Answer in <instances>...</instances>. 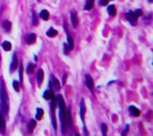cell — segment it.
Instances as JSON below:
<instances>
[{
    "label": "cell",
    "mask_w": 153,
    "mask_h": 136,
    "mask_svg": "<svg viewBox=\"0 0 153 136\" xmlns=\"http://www.w3.org/2000/svg\"><path fill=\"white\" fill-rule=\"evenodd\" d=\"M0 107H1V111L3 114L8 112L9 101H8V95H7V92H6L5 87H3V83H2L1 78H0Z\"/></svg>",
    "instance_id": "cell-1"
},
{
    "label": "cell",
    "mask_w": 153,
    "mask_h": 136,
    "mask_svg": "<svg viewBox=\"0 0 153 136\" xmlns=\"http://www.w3.org/2000/svg\"><path fill=\"white\" fill-rule=\"evenodd\" d=\"M57 101H58V106H59V117H60V123H61V131L63 133H65L66 131V110H65V102L61 95L57 97Z\"/></svg>",
    "instance_id": "cell-2"
},
{
    "label": "cell",
    "mask_w": 153,
    "mask_h": 136,
    "mask_svg": "<svg viewBox=\"0 0 153 136\" xmlns=\"http://www.w3.org/2000/svg\"><path fill=\"white\" fill-rule=\"evenodd\" d=\"M18 67V59H17V56L16 53L13 55V60H11V64H10V68H9V72L13 73L15 72V69Z\"/></svg>",
    "instance_id": "cell-3"
},
{
    "label": "cell",
    "mask_w": 153,
    "mask_h": 136,
    "mask_svg": "<svg viewBox=\"0 0 153 136\" xmlns=\"http://www.w3.org/2000/svg\"><path fill=\"white\" fill-rule=\"evenodd\" d=\"M126 17H127V19L132 23V25H135V24H136V22H137V16L134 14V11H128V12L126 14Z\"/></svg>",
    "instance_id": "cell-4"
},
{
    "label": "cell",
    "mask_w": 153,
    "mask_h": 136,
    "mask_svg": "<svg viewBox=\"0 0 153 136\" xmlns=\"http://www.w3.org/2000/svg\"><path fill=\"white\" fill-rule=\"evenodd\" d=\"M65 30H66V32H67V41H68V48H69V50H73L74 49V40H73V37L71 36V34L68 33V30H67V25L65 24Z\"/></svg>",
    "instance_id": "cell-5"
},
{
    "label": "cell",
    "mask_w": 153,
    "mask_h": 136,
    "mask_svg": "<svg viewBox=\"0 0 153 136\" xmlns=\"http://www.w3.org/2000/svg\"><path fill=\"white\" fill-rule=\"evenodd\" d=\"M53 97H55V93H53V91H52V87H50L49 90L44 91V93H43V98H44L46 100H51Z\"/></svg>",
    "instance_id": "cell-6"
},
{
    "label": "cell",
    "mask_w": 153,
    "mask_h": 136,
    "mask_svg": "<svg viewBox=\"0 0 153 136\" xmlns=\"http://www.w3.org/2000/svg\"><path fill=\"white\" fill-rule=\"evenodd\" d=\"M50 86H51V87H53L56 91H59V90H60V84H59L58 79H57V78H55V77H52V78H51Z\"/></svg>",
    "instance_id": "cell-7"
},
{
    "label": "cell",
    "mask_w": 153,
    "mask_h": 136,
    "mask_svg": "<svg viewBox=\"0 0 153 136\" xmlns=\"http://www.w3.org/2000/svg\"><path fill=\"white\" fill-rule=\"evenodd\" d=\"M66 125H68L71 128L73 126V122H72V114H71V109L67 110V114H66Z\"/></svg>",
    "instance_id": "cell-8"
},
{
    "label": "cell",
    "mask_w": 153,
    "mask_h": 136,
    "mask_svg": "<svg viewBox=\"0 0 153 136\" xmlns=\"http://www.w3.org/2000/svg\"><path fill=\"white\" fill-rule=\"evenodd\" d=\"M85 78H86V85H87V87H88L90 90H93L94 84H93V79H92V77H91L90 75H86Z\"/></svg>",
    "instance_id": "cell-9"
},
{
    "label": "cell",
    "mask_w": 153,
    "mask_h": 136,
    "mask_svg": "<svg viewBox=\"0 0 153 136\" xmlns=\"http://www.w3.org/2000/svg\"><path fill=\"white\" fill-rule=\"evenodd\" d=\"M129 111H131L132 116H135V117H138V116L141 115V111H140L136 107H134V106H131V107H129Z\"/></svg>",
    "instance_id": "cell-10"
},
{
    "label": "cell",
    "mask_w": 153,
    "mask_h": 136,
    "mask_svg": "<svg viewBox=\"0 0 153 136\" xmlns=\"http://www.w3.org/2000/svg\"><path fill=\"white\" fill-rule=\"evenodd\" d=\"M43 77H44L43 70H42V69H39V70H38V75H36V82H38L39 84H41L42 81H43Z\"/></svg>",
    "instance_id": "cell-11"
},
{
    "label": "cell",
    "mask_w": 153,
    "mask_h": 136,
    "mask_svg": "<svg viewBox=\"0 0 153 136\" xmlns=\"http://www.w3.org/2000/svg\"><path fill=\"white\" fill-rule=\"evenodd\" d=\"M71 19H72V24H73V26L76 27L77 25H78V19H77V15L75 11H73V12L71 14Z\"/></svg>",
    "instance_id": "cell-12"
},
{
    "label": "cell",
    "mask_w": 153,
    "mask_h": 136,
    "mask_svg": "<svg viewBox=\"0 0 153 136\" xmlns=\"http://www.w3.org/2000/svg\"><path fill=\"white\" fill-rule=\"evenodd\" d=\"M5 129H6L5 118L2 117V115H1V112H0V132H1V133H3V132H5Z\"/></svg>",
    "instance_id": "cell-13"
},
{
    "label": "cell",
    "mask_w": 153,
    "mask_h": 136,
    "mask_svg": "<svg viewBox=\"0 0 153 136\" xmlns=\"http://www.w3.org/2000/svg\"><path fill=\"white\" fill-rule=\"evenodd\" d=\"M35 40H36V35L34 34V33H32V34H30L28 36H27V44H33L34 42H35Z\"/></svg>",
    "instance_id": "cell-14"
},
{
    "label": "cell",
    "mask_w": 153,
    "mask_h": 136,
    "mask_svg": "<svg viewBox=\"0 0 153 136\" xmlns=\"http://www.w3.org/2000/svg\"><path fill=\"white\" fill-rule=\"evenodd\" d=\"M58 34V32L55 30V28H52V27H50L48 31H47V35L49 36V37H53V36H56Z\"/></svg>",
    "instance_id": "cell-15"
},
{
    "label": "cell",
    "mask_w": 153,
    "mask_h": 136,
    "mask_svg": "<svg viewBox=\"0 0 153 136\" xmlns=\"http://www.w3.org/2000/svg\"><path fill=\"white\" fill-rule=\"evenodd\" d=\"M40 16H41V18L43 19V20H48L49 19V11L48 10H46V9H43L42 11H41V14H40Z\"/></svg>",
    "instance_id": "cell-16"
},
{
    "label": "cell",
    "mask_w": 153,
    "mask_h": 136,
    "mask_svg": "<svg viewBox=\"0 0 153 136\" xmlns=\"http://www.w3.org/2000/svg\"><path fill=\"white\" fill-rule=\"evenodd\" d=\"M84 116H85V103L84 100L80 101V118L84 120Z\"/></svg>",
    "instance_id": "cell-17"
},
{
    "label": "cell",
    "mask_w": 153,
    "mask_h": 136,
    "mask_svg": "<svg viewBox=\"0 0 153 136\" xmlns=\"http://www.w3.org/2000/svg\"><path fill=\"white\" fill-rule=\"evenodd\" d=\"M93 5H94V0H87V1H86V5H85V7H84V9H85V10H90V9L93 8Z\"/></svg>",
    "instance_id": "cell-18"
},
{
    "label": "cell",
    "mask_w": 153,
    "mask_h": 136,
    "mask_svg": "<svg viewBox=\"0 0 153 136\" xmlns=\"http://www.w3.org/2000/svg\"><path fill=\"white\" fill-rule=\"evenodd\" d=\"M35 117H36L38 120H40V119L43 117V109L38 108V109H36V115H35Z\"/></svg>",
    "instance_id": "cell-19"
},
{
    "label": "cell",
    "mask_w": 153,
    "mask_h": 136,
    "mask_svg": "<svg viewBox=\"0 0 153 136\" xmlns=\"http://www.w3.org/2000/svg\"><path fill=\"white\" fill-rule=\"evenodd\" d=\"M108 12H109L111 16H115V15H116L117 11H116V8H115L113 5H110V6L108 7Z\"/></svg>",
    "instance_id": "cell-20"
},
{
    "label": "cell",
    "mask_w": 153,
    "mask_h": 136,
    "mask_svg": "<svg viewBox=\"0 0 153 136\" xmlns=\"http://www.w3.org/2000/svg\"><path fill=\"white\" fill-rule=\"evenodd\" d=\"M2 48H3V50H6V51H9V50L11 49V44H10V42H8V41H5V42H2Z\"/></svg>",
    "instance_id": "cell-21"
},
{
    "label": "cell",
    "mask_w": 153,
    "mask_h": 136,
    "mask_svg": "<svg viewBox=\"0 0 153 136\" xmlns=\"http://www.w3.org/2000/svg\"><path fill=\"white\" fill-rule=\"evenodd\" d=\"M3 28L6 30V31H10V28H11V23L10 22H8V20H6V22H3Z\"/></svg>",
    "instance_id": "cell-22"
},
{
    "label": "cell",
    "mask_w": 153,
    "mask_h": 136,
    "mask_svg": "<svg viewBox=\"0 0 153 136\" xmlns=\"http://www.w3.org/2000/svg\"><path fill=\"white\" fill-rule=\"evenodd\" d=\"M13 86H14V90H15L16 92L19 91V83H18L17 81H14V82H13Z\"/></svg>",
    "instance_id": "cell-23"
},
{
    "label": "cell",
    "mask_w": 153,
    "mask_h": 136,
    "mask_svg": "<svg viewBox=\"0 0 153 136\" xmlns=\"http://www.w3.org/2000/svg\"><path fill=\"white\" fill-rule=\"evenodd\" d=\"M26 70H27V73H33V70H34V65H33V64H28Z\"/></svg>",
    "instance_id": "cell-24"
},
{
    "label": "cell",
    "mask_w": 153,
    "mask_h": 136,
    "mask_svg": "<svg viewBox=\"0 0 153 136\" xmlns=\"http://www.w3.org/2000/svg\"><path fill=\"white\" fill-rule=\"evenodd\" d=\"M35 126H36V122L33 119V120H31L30 122V131H33L34 128H35Z\"/></svg>",
    "instance_id": "cell-25"
},
{
    "label": "cell",
    "mask_w": 153,
    "mask_h": 136,
    "mask_svg": "<svg viewBox=\"0 0 153 136\" xmlns=\"http://www.w3.org/2000/svg\"><path fill=\"white\" fill-rule=\"evenodd\" d=\"M101 128H102V135L106 136L107 135V125L106 124H102L101 125Z\"/></svg>",
    "instance_id": "cell-26"
},
{
    "label": "cell",
    "mask_w": 153,
    "mask_h": 136,
    "mask_svg": "<svg viewBox=\"0 0 153 136\" xmlns=\"http://www.w3.org/2000/svg\"><path fill=\"white\" fill-rule=\"evenodd\" d=\"M38 23H39V22H38V16H36V14H35V12H33V25H34V26H36V25H38Z\"/></svg>",
    "instance_id": "cell-27"
},
{
    "label": "cell",
    "mask_w": 153,
    "mask_h": 136,
    "mask_svg": "<svg viewBox=\"0 0 153 136\" xmlns=\"http://www.w3.org/2000/svg\"><path fill=\"white\" fill-rule=\"evenodd\" d=\"M23 67H22V65H19V83H22V81H23Z\"/></svg>",
    "instance_id": "cell-28"
},
{
    "label": "cell",
    "mask_w": 153,
    "mask_h": 136,
    "mask_svg": "<svg viewBox=\"0 0 153 136\" xmlns=\"http://www.w3.org/2000/svg\"><path fill=\"white\" fill-rule=\"evenodd\" d=\"M134 14L138 17V16H142V15H143V11H142V9H137V10H135V11H134Z\"/></svg>",
    "instance_id": "cell-29"
},
{
    "label": "cell",
    "mask_w": 153,
    "mask_h": 136,
    "mask_svg": "<svg viewBox=\"0 0 153 136\" xmlns=\"http://www.w3.org/2000/svg\"><path fill=\"white\" fill-rule=\"evenodd\" d=\"M64 52H65L66 55L69 52V48H68V45H67V44H64Z\"/></svg>",
    "instance_id": "cell-30"
},
{
    "label": "cell",
    "mask_w": 153,
    "mask_h": 136,
    "mask_svg": "<svg viewBox=\"0 0 153 136\" xmlns=\"http://www.w3.org/2000/svg\"><path fill=\"white\" fill-rule=\"evenodd\" d=\"M109 2V0H100V5L101 6H107Z\"/></svg>",
    "instance_id": "cell-31"
},
{
    "label": "cell",
    "mask_w": 153,
    "mask_h": 136,
    "mask_svg": "<svg viewBox=\"0 0 153 136\" xmlns=\"http://www.w3.org/2000/svg\"><path fill=\"white\" fill-rule=\"evenodd\" d=\"M128 128H129V127H128V125H126V127H125V131L123 132V135H126V134H127V132H128Z\"/></svg>",
    "instance_id": "cell-32"
},
{
    "label": "cell",
    "mask_w": 153,
    "mask_h": 136,
    "mask_svg": "<svg viewBox=\"0 0 153 136\" xmlns=\"http://www.w3.org/2000/svg\"><path fill=\"white\" fill-rule=\"evenodd\" d=\"M66 79H67V76H66V75H64V78H63V83H64V84H65Z\"/></svg>",
    "instance_id": "cell-33"
},
{
    "label": "cell",
    "mask_w": 153,
    "mask_h": 136,
    "mask_svg": "<svg viewBox=\"0 0 153 136\" xmlns=\"http://www.w3.org/2000/svg\"><path fill=\"white\" fill-rule=\"evenodd\" d=\"M148 2H149V3H151V2H152V0H148Z\"/></svg>",
    "instance_id": "cell-34"
}]
</instances>
